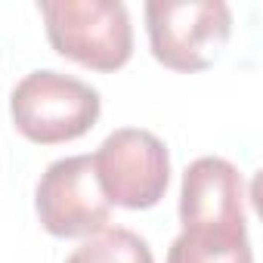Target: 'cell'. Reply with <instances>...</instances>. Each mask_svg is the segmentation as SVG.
Segmentation results:
<instances>
[{
    "mask_svg": "<svg viewBox=\"0 0 263 263\" xmlns=\"http://www.w3.org/2000/svg\"><path fill=\"white\" fill-rule=\"evenodd\" d=\"M102 115L96 87L74 74L41 68L25 74L10 93V118L19 134L34 146H59L81 140Z\"/></svg>",
    "mask_w": 263,
    "mask_h": 263,
    "instance_id": "1",
    "label": "cell"
},
{
    "mask_svg": "<svg viewBox=\"0 0 263 263\" xmlns=\"http://www.w3.org/2000/svg\"><path fill=\"white\" fill-rule=\"evenodd\" d=\"M50 47L90 71H118L134 56V25L121 0H41Z\"/></svg>",
    "mask_w": 263,
    "mask_h": 263,
    "instance_id": "2",
    "label": "cell"
},
{
    "mask_svg": "<svg viewBox=\"0 0 263 263\" xmlns=\"http://www.w3.org/2000/svg\"><path fill=\"white\" fill-rule=\"evenodd\" d=\"M146 31L152 56L171 71H204L232 34L226 0H149Z\"/></svg>",
    "mask_w": 263,
    "mask_h": 263,
    "instance_id": "3",
    "label": "cell"
},
{
    "mask_svg": "<svg viewBox=\"0 0 263 263\" xmlns=\"http://www.w3.org/2000/svg\"><path fill=\"white\" fill-rule=\"evenodd\" d=\"M108 204L127 211L155 208L171 186V152L146 127H118L90 155Z\"/></svg>",
    "mask_w": 263,
    "mask_h": 263,
    "instance_id": "4",
    "label": "cell"
},
{
    "mask_svg": "<svg viewBox=\"0 0 263 263\" xmlns=\"http://www.w3.org/2000/svg\"><path fill=\"white\" fill-rule=\"evenodd\" d=\"M41 226L56 238H87L111 223V204L99 189L90 155L53 161L34 189Z\"/></svg>",
    "mask_w": 263,
    "mask_h": 263,
    "instance_id": "5",
    "label": "cell"
},
{
    "mask_svg": "<svg viewBox=\"0 0 263 263\" xmlns=\"http://www.w3.org/2000/svg\"><path fill=\"white\" fill-rule=\"evenodd\" d=\"M245 177L226 158H195L180 180L183 229H248Z\"/></svg>",
    "mask_w": 263,
    "mask_h": 263,
    "instance_id": "6",
    "label": "cell"
},
{
    "mask_svg": "<svg viewBox=\"0 0 263 263\" xmlns=\"http://www.w3.org/2000/svg\"><path fill=\"white\" fill-rule=\"evenodd\" d=\"M167 263H254L248 229H183L171 248Z\"/></svg>",
    "mask_w": 263,
    "mask_h": 263,
    "instance_id": "7",
    "label": "cell"
},
{
    "mask_svg": "<svg viewBox=\"0 0 263 263\" xmlns=\"http://www.w3.org/2000/svg\"><path fill=\"white\" fill-rule=\"evenodd\" d=\"M65 263H155V257L140 232L127 226H105L96 235H87Z\"/></svg>",
    "mask_w": 263,
    "mask_h": 263,
    "instance_id": "8",
    "label": "cell"
}]
</instances>
